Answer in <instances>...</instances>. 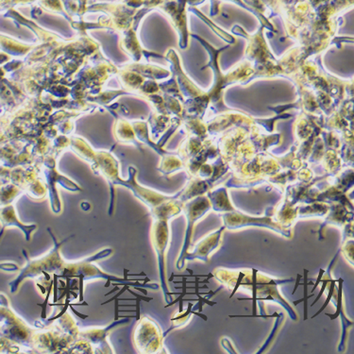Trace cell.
<instances>
[{
    "mask_svg": "<svg viewBox=\"0 0 354 354\" xmlns=\"http://www.w3.org/2000/svg\"><path fill=\"white\" fill-rule=\"evenodd\" d=\"M0 270L6 271V272H15V271H19L20 268L18 267L17 263L6 262L0 263Z\"/></svg>",
    "mask_w": 354,
    "mask_h": 354,
    "instance_id": "3957f363",
    "label": "cell"
},
{
    "mask_svg": "<svg viewBox=\"0 0 354 354\" xmlns=\"http://www.w3.org/2000/svg\"><path fill=\"white\" fill-rule=\"evenodd\" d=\"M327 283H328V280H324V281H323V284H322V290H320L319 294V296H317V299H315V301H314V302H313L312 306H315V304H317V301H319V299L320 298H322L323 293H324V290H325V289H326Z\"/></svg>",
    "mask_w": 354,
    "mask_h": 354,
    "instance_id": "5b68a950",
    "label": "cell"
},
{
    "mask_svg": "<svg viewBox=\"0 0 354 354\" xmlns=\"http://www.w3.org/2000/svg\"><path fill=\"white\" fill-rule=\"evenodd\" d=\"M299 279H301V275H298V279H297V280H296V286H295L294 291H293V293H292V294H295V292L297 291V288H298V286L299 284Z\"/></svg>",
    "mask_w": 354,
    "mask_h": 354,
    "instance_id": "52a82bcc",
    "label": "cell"
},
{
    "mask_svg": "<svg viewBox=\"0 0 354 354\" xmlns=\"http://www.w3.org/2000/svg\"><path fill=\"white\" fill-rule=\"evenodd\" d=\"M324 272H325L324 270H320L319 277H317L316 283L314 284V288L312 289V293H313V292L316 290V289L317 288V286H319V284L320 283V281H322V278L323 277V274H324Z\"/></svg>",
    "mask_w": 354,
    "mask_h": 354,
    "instance_id": "8992f818",
    "label": "cell"
},
{
    "mask_svg": "<svg viewBox=\"0 0 354 354\" xmlns=\"http://www.w3.org/2000/svg\"><path fill=\"white\" fill-rule=\"evenodd\" d=\"M304 298L301 299H299V301H294L295 306H298L299 304H301V302H304V319H308V317H307V301H308L309 298H311V297L314 296V295H307V290H308V288H307V286H308V283H307V274H308V271L304 270Z\"/></svg>",
    "mask_w": 354,
    "mask_h": 354,
    "instance_id": "7a4b0ae2",
    "label": "cell"
},
{
    "mask_svg": "<svg viewBox=\"0 0 354 354\" xmlns=\"http://www.w3.org/2000/svg\"><path fill=\"white\" fill-rule=\"evenodd\" d=\"M335 281H332V284H330V289L329 292V297H328V299H326V301L324 302V304H323L322 308H320L319 311L317 313V314H315L314 316H313L312 319H314V317H316L317 315H319L320 313L324 311V309L326 308L328 306V304H330V298H332L333 290H335Z\"/></svg>",
    "mask_w": 354,
    "mask_h": 354,
    "instance_id": "277c9868",
    "label": "cell"
},
{
    "mask_svg": "<svg viewBox=\"0 0 354 354\" xmlns=\"http://www.w3.org/2000/svg\"><path fill=\"white\" fill-rule=\"evenodd\" d=\"M0 222L2 224V231L6 228H12V227L21 230L27 241H30L32 232L37 230L36 224L26 225L19 221L15 205H9L0 209Z\"/></svg>",
    "mask_w": 354,
    "mask_h": 354,
    "instance_id": "6da1fadb",
    "label": "cell"
}]
</instances>
